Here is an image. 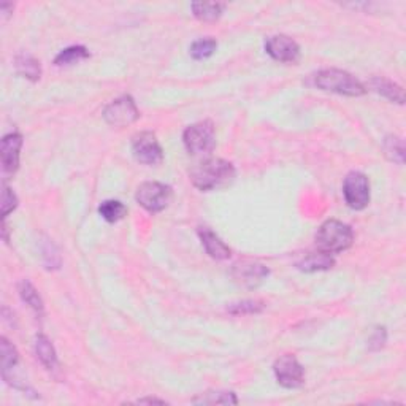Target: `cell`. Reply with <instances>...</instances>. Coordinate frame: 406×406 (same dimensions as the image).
<instances>
[{"label":"cell","mask_w":406,"mask_h":406,"mask_svg":"<svg viewBox=\"0 0 406 406\" xmlns=\"http://www.w3.org/2000/svg\"><path fill=\"white\" fill-rule=\"evenodd\" d=\"M192 185L203 192L222 189L232 185L237 171L231 162L224 159L210 157L194 165L189 171Z\"/></svg>","instance_id":"obj_1"},{"label":"cell","mask_w":406,"mask_h":406,"mask_svg":"<svg viewBox=\"0 0 406 406\" xmlns=\"http://www.w3.org/2000/svg\"><path fill=\"white\" fill-rule=\"evenodd\" d=\"M314 86L327 93H335L348 97H360L367 93L365 86L351 73L340 68H325L314 75Z\"/></svg>","instance_id":"obj_2"},{"label":"cell","mask_w":406,"mask_h":406,"mask_svg":"<svg viewBox=\"0 0 406 406\" xmlns=\"http://www.w3.org/2000/svg\"><path fill=\"white\" fill-rule=\"evenodd\" d=\"M354 242L352 228L345 222L329 219L319 227L316 233L318 248L329 254H340L343 251L350 249Z\"/></svg>","instance_id":"obj_3"},{"label":"cell","mask_w":406,"mask_h":406,"mask_svg":"<svg viewBox=\"0 0 406 406\" xmlns=\"http://www.w3.org/2000/svg\"><path fill=\"white\" fill-rule=\"evenodd\" d=\"M182 143L186 150L194 156L210 154L216 146V130L211 121H200L189 125L182 134Z\"/></svg>","instance_id":"obj_4"},{"label":"cell","mask_w":406,"mask_h":406,"mask_svg":"<svg viewBox=\"0 0 406 406\" xmlns=\"http://www.w3.org/2000/svg\"><path fill=\"white\" fill-rule=\"evenodd\" d=\"M173 197L171 187L157 181H146L139 186L135 198L140 207L145 208L148 213H161L169 207Z\"/></svg>","instance_id":"obj_5"},{"label":"cell","mask_w":406,"mask_h":406,"mask_svg":"<svg viewBox=\"0 0 406 406\" xmlns=\"http://www.w3.org/2000/svg\"><path fill=\"white\" fill-rule=\"evenodd\" d=\"M343 196L348 207L360 211L370 203V181L362 171H351L343 182Z\"/></svg>","instance_id":"obj_6"},{"label":"cell","mask_w":406,"mask_h":406,"mask_svg":"<svg viewBox=\"0 0 406 406\" xmlns=\"http://www.w3.org/2000/svg\"><path fill=\"white\" fill-rule=\"evenodd\" d=\"M102 116H104L108 125H113V127H125V125L134 124L140 118V111L132 97L121 95L105 107Z\"/></svg>","instance_id":"obj_7"},{"label":"cell","mask_w":406,"mask_h":406,"mask_svg":"<svg viewBox=\"0 0 406 406\" xmlns=\"http://www.w3.org/2000/svg\"><path fill=\"white\" fill-rule=\"evenodd\" d=\"M273 371L278 384L284 389H299L305 382V370L292 354L279 357L273 365Z\"/></svg>","instance_id":"obj_8"},{"label":"cell","mask_w":406,"mask_h":406,"mask_svg":"<svg viewBox=\"0 0 406 406\" xmlns=\"http://www.w3.org/2000/svg\"><path fill=\"white\" fill-rule=\"evenodd\" d=\"M134 157L140 164L159 165L164 161V151L153 132H140L132 139Z\"/></svg>","instance_id":"obj_9"},{"label":"cell","mask_w":406,"mask_h":406,"mask_svg":"<svg viewBox=\"0 0 406 406\" xmlns=\"http://www.w3.org/2000/svg\"><path fill=\"white\" fill-rule=\"evenodd\" d=\"M232 274L238 284L248 289H256L268 278L270 270L264 264H260V262L242 260L233 265Z\"/></svg>","instance_id":"obj_10"},{"label":"cell","mask_w":406,"mask_h":406,"mask_svg":"<svg viewBox=\"0 0 406 406\" xmlns=\"http://www.w3.org/2000/svg\"><path fill=\"white\" fill-rule=\"evenodd\" d=\"M265 51L272 59L286 64H295L300 59V47L288 36H273L265 40Z\"/></svg>","instance_id":"obj_11"},{"label":"cell","mask_w":406,"mask_h":406,"mask_svg":"<svg viewBox=\"0 0 406 406\" xmlns=\"http://www.w3.org/2000/svg\"><path fill=\"white\" fill-rule=\"evenodd\" d=\"M22 135L18 132L8 134L2 139L0 146V157H2L3 173L15 175L19 169V156L22 148Z\"/></svg>","instance_id":"obj_12"},{"label":"cell","mask_w":406,"mask_h":406,"mask_svg":"<svg viewBox=\"0 0 406 406\" xmlns=\"http://www.w3.org/2000/svg\"><path fill=\"white\" fill-rule=\"evenodd\" d=\"M198 237L210 257H213V259L216 260H226L231 257L232 254L231 248H228V246L222 242V240L217 237L213 231H210L208 227H200Z\"/></svg>","instance_id":"obj_13"},{"label":"cell","mask_w":406,"mask_h":406,"mask_svg":"<svg viewBox=\"0 0 406 406\" xmlns=\"http://www.w3.org/2000/svg\"><path fill=\"white\" fill-rule=\"evenodd\" d=\"M334 265H335L334 256L324 253L321 249L314 251V253H306L299 262H297V268L306 273L330 270Z\"/></svg>","instance_id":"obj_14"},{"label":"cell","mask_w":406,"mask_h":406,"mask_svg":"<svg viewBox=\"0 0 406 406\" xmlns=\"http://www.w3.org/2000/svg\"><path fill=\"white\" fill-rule=\"evenodd\" d=\"M370 88L378 93L380 95L386 97L387 100H391L392 104L403 105L405 104V93L402 86H398L397 83L391 81V79L376 77L373 79H370Z\"/></svg>","instance_id":"obj_15"},{"label":"cell","mask_w":406,"mask_h":406,"mask_svg":"<svg viewBox=\"0 0 406 406\" xmlns=\"http://www.w3.org/2000/svg\"><path fill=\"white\" fill-rule=\"evenodd\" d=\"M36 354L40 362L48 371H54L59 367V362H57V354L53 346V343L48 338L47 335L38 334L36 336Z\"/></svg>","instance_id":"obj_16"},{"label":"cell","mask_w":406,"mask_h":406,"mask_svg":"<svg viewBox=\"0 0 406 406\" xmlns=\"http://www.w3.org/2000/svg\"><path fill=\"white\" fill-rule=\"evenodd\" d=\"M15 67L16 72H18L21 77L31 79V81H38V79L42 78V65H40V62L31 54L22 53L19 56H16Z\"/></svg>","instance_id":"obj_17"},{"label":"cell","mask_w":406,"mask_h":406,"mask_svg":"<svg viewBox=\"0 0 406 406\" xmlns=\"http://www.w3.org/2000/svg\"><path fill=\"white\" fill-rule=\"evenodd\" d=\"M192 13L200 21H216L222 16L226 5L224 3H210V2H194L191 3Z\"/></svg>","instance_id":"obj_18"},{"label":"cell","mask_w":406,"mask_h":406,"mask_svg":"<svg viewBox=\"0 0 406 406\" xmlns=\"http://www.w3.org/2000/svg\"><path fill=\"white\" fill-rule=\"evenodd\" d=\"M18 292L21 295L22 302H26L33 311L42 316L45 305H43L42 297H40V294L37 292V289L33 288V284L31 281H27V279H22V281L18 284Z\"/></svg>","instance_id":"obj_19"},{"label":"cell","mask_w":406,"mask_h":406,"mask_svg":"<svg viewBox=\"0 0 406 406\" xmlns=\"http://www.w3.org/2000/svg\"><path fill=\"white\" fill-rule=\"evenodd\" d=\"M89 57V51L86 49L81 45H77V47H68L65 49H62L59 54L56 56L54 64L57 67H64V65H73L79 61H84Z\"/></svg>","instance_id":"obj_20"},{"label":"cell","mask_w":406,"mask_h":406,"mask_svg":"<svg viewBox=\"0 0 406 406\" xmlns=\"http://www.w3.org/2000/svg\"><path fill=\"white\" fill-rule=\"evenodd\" d=\"M0 350H2V376H7L10 371L13 373L16 365H18L19 354L5 336L0 338Z\"/></svg>","instance_id":"obj_21"},{"label":"cell","mask_w":406,"mask_h":406,"mask_svg":"<svg viewBox=\"0 0 406 406\" xmlns=\"http://www.w3.org/2000/svg\"><path fill=\"white\" fill-rule=\"evenodd\" d=\"M99 214L104 217L107 222H118L127 214V207L119 200H105L99 207Z\"/></svg>","instance_id":"obj_22"},{"label":"cell","mask_w":406,"mask_h":406,"mask_svg":"<svg viewBox=\"0 0 406 406\" xmlns=\"http://www.w3.org/2000/svg\"><path fill=\"white\" fill-rule=\"evenodd\" d=\"M192 403L197 405H237L238 400L233 392H208L194 398Z\"/></svg>","instance_id":"obj_23"},{"label":"cell","mask_w":406,"mask_h":406,"mask_svg":"<svg viewBox=\"0 0 406 406\" xmlns=\"http://www.w3.org/2000/svg\"><path fill=\"white\" fill-rule=\"evenodd\" d=\"M384 151L389 161L402 165L405 162V143L396 135H389L384 140Z\"/></svg>","instance_id":"obj_24"},{"label":"cell","mask_w":406,"mask_h":406,"mask_svg":"<svg viewBox=\"0 0 406 406\" xmlns=\"http://www.w3.org/2000/svg\"><path fill=\"white\" fill-rule=\"evenodd\" d=\"M265 305L259 300H242L231 303L227 306V311L233 316H244V314H259L264 311Z\"/></svg>","instance_id":"obj_25"},{"label":"cell","mask_w":406,"mask_h":406,"mask_svg":"<svg viewBox=\"0 0 406 406\" xmlns=\"http://www.w3.org/2000/svg\"><path fill=\"white\" fill-rule=\"evenodd\" d=\"M216 48H217L216 40L200 38V40H197V42H194L191 45V56H192V59H196V61L208 59L210 56L214 54Z\"/></svg>","instance_id":"obj_26"},{"label":"cell","mask_w":406,"mask_h":406,"mask_svg":"<svg viewBox=\"0 0 406 406\" xmlns=\"http://www.w3.org/2000/svg\"><path fill=\"white\" fill-rule=\"evenodd\" d=\"M42 253H43V264H45V267H47L48 270H59L62 260H61L59 251L56 249V246L51 242H48L47 244L43 246Z\"/></svg>","instance_id":"obj_27"},{"label":"cell","mask_w":406,"mask_h":406,"mask_svg":"<svg viewBox=\"0 0 406 406\" xmlns=\"http://www.w3.org/2000/svg\"><path fill=\"white\" fill-rule=\"evenodd\" d=\"M18 208V197L16 194L10 189L7 185H3V191H2V221L7 219V216L10 213Z\"/></svg>","instance_id":"obj_28"},{"label":"cell","mask_w":406,"mask_h":406,"mask_svg":"<svg viewBox=\"0 0 406 406\" xmlns=\"http://www.w3.org/2000/svg\"><path fill=\"white\" fill-rule=\"evenodd\" d=\"M387 341V331L384 327H376L373 334H371L368 340V348L371 351H380L381 348H384Z\"/></svg>","instance_id":"obj_29"},{"label":"cell","mask_w":406,"mask_h":406,"mask_svg":"<svg viewBox=\"0 0 406 406\" xmlns=\"http://www.w3.org/2000/svg\"><path fill=\"white\" fill-rule=\"evenodd\" d=\"M136 403H139V405H145V403H159V405H165V400H159V398H151V397H148V398H140Z\"/></svg>","instance_id":"obj_30"}]
</instances>
